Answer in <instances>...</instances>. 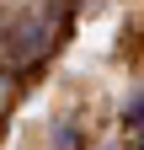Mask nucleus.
<instances>
[{
	"mask_svg": "<svg viewBox=\"0 0 144 150\" xmlns=\"http://www.w3.org/2000/svg\"><path fill=\"white\" fill-rule=\"evenodd\" d=\"M128 129H134V134H144V97L128 102Z\"/></svg>",
	"mask_w": 144,
	"mask_h": 150,
	"instance_id": "f257e3e1",
	"label": "nucleus"
},
{
	"mask_svg": "<svg viewBox=\"0 0 144 150\" xmlns=\"http://www.w3.org/2000/svg\"><path fill=\"white\" fill-rule=\"evenodd\" d=\"M6 97H11V86H6V75H0V107H6Z\"/></svg>",
	"mask_w": 144,
	"mask_h": 150,
	"instance_id": "f03ea898",
	"label": "nucleus"
}]
</instances>
